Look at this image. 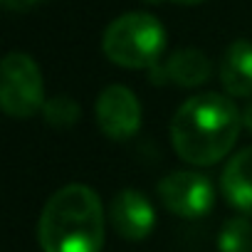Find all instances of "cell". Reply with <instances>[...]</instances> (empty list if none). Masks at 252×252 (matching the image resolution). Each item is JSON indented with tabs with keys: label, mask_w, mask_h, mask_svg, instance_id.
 Segmentation results:
<instances>
[{
	"label": "cell",
	"mask_w": 252,
	"mask_h": 252,
	"mask_svg": "<svg viewBox=\"0 0 252 252\" xmlns=\"http://www.w3.org/2000/svg\"><path fill=\"white\" fill-rule=\"evenodd\" d=\"M242 111L218 92H203L186 99L171 121V146L190 166H213L237 144Z\"/></svg>",
	"instance_id": "obj_1"
},
{
	"label": "cell",
	"mask_w": 252,
	"mask_h": 252,
	"mask_svg": "<svg viewBox=\"0 0 252 252\" xmlns=\"http://www.w3.org/2000/svg\"><path fill=\"white\" fill-rule=\"evenodd\" d=\"M104 218L101 198L84 183H69L45 203L37 242L42 252H101Z\"/></svg>",
	"instance_id": "obj_2"
},
{
	"label": "cell",
	"mask_w": 252,
	"mask_h": 252,
	"mask_svg": "<svg viewBox=\"0 0 252 252\" xmlns=\"http://www.w3.org/2000/svg\"><path fill=\"white\" fill-rule=\"evenodd\" d=\"M101 50L124 69H151L163 57L166 30L151 13H124L104 30Z\"/></svg>",
	"instance_id": "obj_3"
},
{
	"label": "cell",
	"mask_w": 252,
	"mask_h": 252,
	"mask_svg": "<svg viewBox=\"0 0 252 252\" xmlns=\"http://www.w3.org/2000/svg\"><path fill=\"white\" fill-rule=\"evenodd\" d=\"M45 82L37 62L25 52H10L0 64V106L13 119H30L45 106Z\"/></svg>",
	"instance_id": "obj_4"
},
{
	"label": "cell",
	"mask_w": 252,
	"mask_h": 252,
	"mask_svg": "<svg viewBox=\"0 0 252 252\" xmlns=\"http://www.w3.org/2000/svg\"><path fill=\"white\" fill-rule=\"evenodd\" d=\"M158 198L168 213L183 220H198L215 205V183L198 171H173L161 178Z\"/></svg>",
	"instance_id": "obj_5"
},
{
	"label": "cell",
	"mask_w": 252,
	"mask_h": 252,
	"mask_svg": "<svg viewBox=\"0 0 252 252\" xmlns=\"http://www.w3.org/2000/svg\"><path fill=\"white\" fill-rule=\"evenodd\" d=\"M99 131L111 141H129L141 129V101L124 84H109L101 89L94 104Z\"/></svg>",
	"instance_id": "obj_6"
},
{
	"label": "cell",
	"mask_w": 252,
	"mask_h": 252,
	"mask_svg": "<svg viewBox=\"0 0 252 252\" xmlns=\"http://www.w3.org/2000/svg\"><path fill=\"white\" fill-rule=\"evenodd\" d=\"M109 220L116 235H121L129 242H141L156 227V210L154 203L146 198V193L136 188H124L111 198Z\"/></svg>",
	"instance_id": "obj_7"
},
{
	"label": "cell",
	"mask_w": 252,
	"mask_h": 252,
	"mask_svg": "<svg viewBox=\"0 0 252 252\" xmlns=\"http://www.w3.org/2000/svg\"><path fill=\"white\" fill-rule=\"evenodd\" d=\"M213 62L203 50L195 47H181L171 52L166 60H161L156 67L149 69V82L156 87H183L193 89L210 79Z\"/></svg>",
	"instance_id": "obj_8"
},
{
	"label": "cell",
	"mask_w": 252,
	"mask_h": 252,
	"mask_svg": "<svg viewBox=\"0 0 252 252\" xmlns=\"http://www.w3.org/2000/svg\"><path fill=\"white\" fill-rule=\"evenodd\" d=\"M218 77L230 99L252 96V42L250 40H235L232 45H227L218 64Z\"/></svg>",
	"instance_id": "obj_9"
},
{
	"label": "cell",
	"mask_w": 252,
	"mask_h": 252,
	"mask_svg": "<svg viewBox=\"0 0 252 252\" xmlns=\"http://www.w3.org/2000/svg\"><path fill=\"white\" fill-rule=\"evenodd\" d=\"M220 193L242 215H252V146L237 151L222 168Z\"/></svg>",
	"instance_id": "obj_10"
},
{
	"label": "cell",
	"mask_w": 252,
	"mask_h": 252,
	"mask_svg": "<svg viewBox=\"0 0 252 252\" xmlns=\"http://www.w3.org/2000/svg\"><path fill=\"white\" fill-rule=\"evenodd\" d=\"M220 252H252V222L245 215H232L222 222L218 235Z\"/></svg>",
	"instance_id": "obj_11"
},
{
	"label": "cell",
	"mask_w": 252,
	"mask_h": 252,
	"mask_svg": "<svg viewBox=\"0 0 252 252\" xmlns=\"http://www.w3.org/2000/svg\"><path fill=\"white\" fill-rule=\"evenodd\" d=\"M42 119L55 126V129H69V126H74L79 119H82V106L67 96V94H57L52 99L45 101L42 106Z\"/></svg>",
	"instance_id": "obj_12"
},
{
	"label": "cell",
	"mask_w": 252,
	"mask_h": 252,
	"mask_svg": "<svg viewBox=\"0 0 252 252\" xmlns=\"http://www.w3.org/2000/svg\"><path fill=\"white\" fill-rule=\"evenodd\" d=\"M0 3H3L5 10H15V13H20V10H30V8H35L37 3H42V0H0Z\"/></svg>",
	"instance_id": "obj_13"
},
{
	"label": "cell",
	"mask_w": 252,
	"mask_h": 252,
	"mask_svg": "<svg viewBox=\"0 0 252 252\" xmlns=\"http://www.w3.org/2000/svg\"><path fill=\"white\" fill-rule=\"evenodd\" d=\"M242 126L252 134V99H250V101H247V106L242 109Z\"/></svg>",
	"instance_id": "obj_14"
},
{
	"label": "cell",
	"mask_w": 252,
	"mask_h": 252,
	"mask_svg": "<svg viewBox=\"0 0 252 252\" xmlns=\"http://www.w3.org/2000/svg\"><path fill=\"white\" fill-rule=\"evenodd\" d=\"M146 3L156 5V3H176V5H198L203 0H146Z\"/></svg>",
	"instance_id": "obj_15"
}]
</instances>
